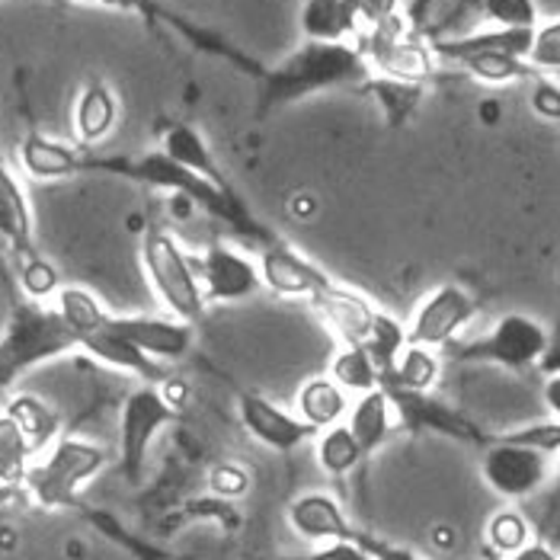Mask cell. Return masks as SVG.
<instances>
[{"label":"cell","mask_w":560,"mask_h":560,"mask_svg":"<svg viewBox=\"0 0 560 560\" xmlns=\"http://www.w3.org/2000/svg\"><path fill=\"white\" fill-rule=\"evenodd\" d=\"M372 78L355 43H311L304 39L285 61L262 74L259 113H272L302 96L346 84H365Z\"/></svg>","instance_id":"2"},{"label":"cell","mask_w":560,"mask_h":560,"mask_svg":"<svg viewBox=\"0 0 560 560\" xmlns=\"http://www.w3.org/2000/svg\"><path fill=\"white\" fill-rule=\"evenodd\" d=\"M259 276H262V289H269L272 295L307 299V302H314L320 292H327L337 282L327 269H320L317 262H311L276 237L259 250Z\"/></svg>","instance_id":"12"},{"label":"cell","mask_w":560,"mask_h":560,"mask_svg":"<svg viewBox=\"0 0 560 560\" xmlns=\"http://www.w3.org/2000/svg\"><path fill=\"white\" fill-rule=\"evenodd\" d=\"M330 378L349 394H369L382 388V365L365 346H343L330 362Z\"/></svg>","instance_id":"30"},{"label":"cell","mask_w":560,"mask_h":560,"mask_svg":"<svg viewBox=\"0 0 560 560\" xmlns=\"http://www.w3.org/2000/svg\"><path fill=\"white\" fill-rule=\"evenodd\" d=\"M0 410L23 430L30 445L36 448V455L45 452L58 439V413L45 400H39L36 394H20V397L7 400Z\"/></svg>","instance_id":"28"},{"label":"cell","mask_w":560,"mask_h":560,"mask_svg":"<svg viewBox=\"0 0 560 560\" xmlns=\"http://www.w3.org/2000/svg\"><path fill=\"white\" fill-rule=\"evenodd\" d=\"M400 0H359V20H362V30L369 26H378V23H388L394 16H400Z\"/></svg>","instance_id":"41"},{"label":"cell","mask_w":560,"mask_h":560,"mask_svg":"<svg viewBox=\"0 0 560 560\" xmlns=\"http://www.w3.org/2000/svg\"><path fill=\"white\" fill-rule=\"evenodd\" d=\"M349 407L352 404H349L346 390L330 375L307 378L299 388V394H295V413L314 432H324L330 430V427H337V423H346Z\"/></svg>","instance_id":"24"},{"label":"cell","mask_w":560,"mask_h":560,"mask_svg":"<svg viewBox=\"0 0 560 560\" xmlns=\"http://www.w3.org/2000/svg\"><path fill=\"white\" fill-rule=\"evenodd\" d=\"M541 400H545V407H548L551 420H558L560 423V372L558 375H551V378L541 385Z\"/></svg>","instance_id":"44"},{"label":"cell","mask_w":560,"mask_h":560,"mask_svg":"<svg viewBox=\"0 0 560 560\" xmlns=\"http://www.w3.org/2000/svg\"><path fill=\"white\" fill-rule=\"evenodd\" d=\"M179 420V407H173L161 385H141L122 400L119 413V468L131 487L141 483L148 452L154 439Z\"/></svg>","instance_id":"8"},{"label":"cell","mask_w":560,"mask_h":560,"mask_svg":"<svg viewBox=\"0 0 560 560\" xmlns=\"http://www.w3.org/2000/svg\"><path fill=\"white\" fill-rule=\"evenodd\" d=\"M3 250H7V244H3V237H0V254H3Z\"/></svg>","instance_id":"50"},{"label":"cell","mask_w":560,"mask_h":560,"mask_svg":"<svg viewBox=\"0 0 560 560\" xmlns=\"http://www.w3.org/2000/svg\"><path fill=\"white\" fill-rule=\"evenodd\" d=\"M448 65H458L475 81L490 86H506L516 84V81L541 78L525 58H513V55H503V51H462V55H452Z\"/></svg>","instance_id":"26"},{"label":"cell","mask_w":560,"mask_h":560,"mask_svg":"<svg viewBox=\"0 0 560 560\" xmlns=\"http://www.w3.org/2000/svg\"><path fill=\"white\" fill-rule=\"evenodd\" d=\"M551 475L548 455L510 439H493L480 455V477L483 483L503 500H525L545 487Z\"/></svg>","instance_id":"9"},{"label":"cell","mask_w":560,"mask_h":560,"mask_svg":"<svg viewBox=\"0 0 560 560\" xmlns=\"http://www.w3.org/2000/svg\"><path fill=\"white\" fill-rule=\"evenodd\" d=\"M365 93L375 96V103L382 106L385 113V122L390 129H404L410 122V116L417 113L420 100H423V90L427 84H417V81H397V78H378L372 74L365 84H362Z\"/></svg>","instance_id":"27"},{"label":"cell","mask_w":560,"mask_h":560,"mask_svg":"<svg viewBox=\"0 0 560 560\" xmlns=\"http://www.w3.org/2000/svg\"><path fill=\"white\" fill-rule=\"evenodd\" d=\"M359 538L369 545V551H372V558L375 560H423L420 555H413L410 548H400V545L378 541V538H372V535H359Z\"/></svg>","instance_id":"42"},{"label":"cell","mask_w":560,"mask_h":560,"mask_svg":"<svg viewBox=\"0 0 560 560\" xmlns=\"http://www.w3.org/2000/svg\"><path fill=\"white\" fill-rule=\"evenodd\" d=\"M81 3H100V7H119V0H81Z\"/></svg>","instance_id":"47"},{"label":"cell","mask_w":560,"mask_h":560,"mask_svg":"<svg viewBox=\"0 0 560 560\" xmlns=\"http://www.w3.org/2000/svg\"><path fill=\"white\" fill-rule=\"evenodd\" d=\"M55 307H58V314L65 317V324L71 327V334L78 340L86 337V334H93V330H100V324L109 314V307L100 302L90 289H84V285H65L58 292V299H55Z\"/></svg>","instance_id":"32"},{"label":"cell","mask_w":560,"mask_h":560,"mask_svg":"<svg viewBox=\"0 0 560 560\" xmlns=\"http://www.w3.org/2000/svg\"><path fill=\"white\" fill-rule=\"evenodd\" d=\"M548 330L528 317V314H503L490 334H483L480 340L471 343H452V355L458 362H487V365H500L506 372H528L532 365H538L548 352Z\"/></svg>","instance_id":"7"},{"label":"cell","mask_w":560,"mask_h":560,"mask_svg":"<svg viewBox=\"0 0 560 560\" xmlns=\"http://www.w3.org/2000/svg\"><path fill=\"white\" fill-rule=\"evenodd\" d=\"M20 164L33 179H68L84 173L86 148H71L65 141L30 131L20 144Z\"/></svg>","instance_id":"22"},{"label":"cell","mask_w":560,"mask_h":560,"mask_svg":"<svg viewBox=\"0 0 560 560\" xmlns=\"http://www.w3.org/2000/svg\"><path fill=\"white\" fill-rule=\"evenodd\" d=\"M475 295L458 282H445V285L432 289L420 302L410 327H407V343L448 349L462 337V330L475 320Z\"/></svg>","instance_id":"10"},{"label":"cell","mask_w":560,"mask_h":560,"mask_svg":"<svg viewBox=\"0 0 560 560\" xmlns=\"http://www.w3.org/2000/svg\"><path fill=\"white\" fill-rule=\"evenodd\" d=\"M106 448L78 439V435H58L45 448L43 462L30 465L23 477V490L43 506V510H74L81 503V490L93 477L106 468Z\"/></svg>","instance_id":"3"},{"label":"cell","mask_w":560,"mask_h":560,"mask_svg":"<svg viewBox=\"0 0 560 560\" xmlns=\"http://www.w3.org/2000/svg\"><path fill=\"white\" fill-rule=\"evenodd\" d=\"M439 382V355L430 346H404L397 365L382 378V388L430 390Z\"/></svg>","instance_id":"31"},{"label":"cell","mask_w":560,"mask_h":560,"mask_svg":"<svg viewBox=\"0 0 560 560\" xmlns=\"http://www.w3.org/2000/svg\"><path fill=\"white\" fill-rule=\"evenodd\" d=\"M141 266L154 289V295L167 307V314L186 324H199L206 317V292L196 262L179 247L171 231L151 224L141 237Z\"/></svg>","instance_id":"4"},{"label":"cell","mask_w":560,"mask_h":560,"mask_svg":"<svg viewBox=\"0 0 560 560\" xmlns=\"http://www.w3.org/2000/svg\"><path fill=\"white\" fill-rule=\"evenodd\" d=\"M362 535V532H359ZM302 560H375L369 545L362 538H340V541H324L311 545V551Z\"/></svg>","instance_id":"39"},{"label":"cell","mask_w":560,"mask_h":560,"mask_svg":"<svg viewBox=\"0 0 560 560\" xmlns=\"http://www.w3.org/2000/svg\"><path fill=\"white\" fill-rule=\"evenodd\" d=\"M532 113L548 119V122H560V84H555L551 78H535L532 81V93H528Z\"/></svg>","instance_id":"40"},{"label":"cell","mask_w":560,"mask_h":560,"mask_svg":"<svg viewBox=\"0 0 560 560\" xmlns=\"http://www.w3.org/2000/svg\"><path fill=\"white\" fill-rule=\"evenodd\" d=\"M359 51L372 74L378 78H397V81H417L427 84L435 71L432 45L407 23V13L394 16L388 23L369 26L359 36Z\"/></svg>","instance_id":"6"},{"label":"cell","mask_w":560,"mask_h":560,"mask_svg":"<svg viewBox=\"0 0 560 560\" xmlns=\"http://www.w3.org/2000/svg\"><path fill=\"white\" fill-rule=\"evenodd\" d=\"M555 477H558L560 483V455H555Z\"/></svg>","instance_id":"49"},{"label":"cell","mask_w":560,"mask_h":560,"mask_svg":"<svg viewBox=\"0 0 560 560\" xmlns=\"http://www.w3.org/2000/svg\"><path fill=\"white\" fill-rule=\"evenodd\" d=\"M84 173H109V176L131 179V183H141V186H151V189H164L171 196H186L196 209L209 212L218 221H228L237 231L250 228V234H257L262 244L272 241L269 234H262V228H257L250 221L247 209L241 206L234 189H221L212 179L186 171L183 164H176L164 151H148L141 158H96V154H86Z\"/></svg>","instance_id":"1"},{"label":"cell","mask_w":560,"mask_h":560,"mask_svg":"<svg viewBox=\"0 0 560 560\" xmlns=\"http://www.w3.org/2000/svg\"><path fill=\"white\" fill-rule=\"evenodd\" d=\"M385 394L394 404L397 420L413 432H439L458 442H480L477 427L448 404L435 400L430 390H407V388H385Z\"/></svg>","instance_id":"16"},{"label":"cell","mask_w":560,"mask_h":560,"mask_svg":"<svg viewBox=\"0 0 560 560\" xmlns=\"http://www.w3.org/2000/svg\"><path fill=\"white\" fill-rule=\"evenodd\" d=\"M346 427L355 435V442H359L365 458L382 452L390 442V435H394V404H390L385 388L359 394V400L349 407Z\"/></svg>","instance_id":"23"},{"label":"cell","mask_w":560,"mask_h":560,"mask_svg":"<svg viewBox=\"0 0 560 560\" xmlns=\"http://www.w3.org/2000/svg\"><path fill=\"white\" fill-rule=\"evenodd\" d=\"M503 439L518 442V445H528V448H538V452H545L548 458H551V455H560L558 420H551V423H538V427H525V430H516V432H506Z\"/></svg>","instance_id":"38"},{"label":"cell","mask_w":560,"mask_h":560,"mask_svg":"<svg viewBox=\"0 0 560 560\" xmlns=\"http://www.w3.org/2000/svg\"><path fill=\"white\" fill-rule=\"evenodd\" d=\"M314 458L327 477H346L365 462L355 435L349 432L346 423H337V427L314 435Z\"/></svg>","instance_id":"29"},{"label":"cell","mask_w":560,"mask_h":560,"mask_svg":"<svg viewBox=\"0 0 560 560\" xmlns=\"http://www.w3.org/2000/svg\"><path fill=\"white\" fill-rule=\"evenodd\" d=\"M106 327L119 337H126L141 352H148L158 362H176L189 355L196 343V330L186 320L176 317H151V314H113L106 317Z\"/></svg>","instance_id":"14"},{"label":"cell","mask_w":560,"mask_h":560,"mask_svg":"<svg viewBox=\"0 0 560 560\" xmlns=\"http://www.w3.org/2000/svg\"><path fill=\"white\" fill-rule=\"evenodd\" d=\"M16 378H20V372H16V369L3 359V352H0V404L7 400V394H10Z\"/></svg>","instance_id":"46"},{"label":"cell","mask_w":560,"mask_h":560,"mask_svg":"<svg viewBox=\"0 0 560 560\" xmlns=\"http://www.w3.org/2000/svg\"><path fill=\"white\" fill-rule=\"evenodd\" d=\"M480 10L493 26H503V30H535L538 26L535 0H480Z\"/></svg>","instance_id":"35"},{"label":"cell","mask_w":560,"mask_h":560,"mask_svg":"<svg viewBox=\"0 0 560 560\" xmlns=\"http://www.w3.org/2000/svg\"><path fill=\"white\" fill-rule=\"evenodd\" d=\"M435 3H439V0H410V7H407V23H410L420 36H423V30H427V23H430Z\"/></svg>","instance_id":"43"},{"label":"cell","mask_w":560,"mask_h":560,"mask_svg":"<svg viewBox=\"0 0 560 560\" xmlns=\"http://www.w3.org/2000/svg\"><path fill=\"white\" fill-rule=\"evenodd\" d=\"M317 314L334 327V334L340 337L343 346H369V340L385 327L388 314L378 311L369 299H362L359 292L346 289L340 282H334L327 292H320L314 299Z\"/></svg>","instance_id":"15"},{"label":"cell","mask_w":560,"mask_h":560,"mask_svg":"<svg viewBox=\"0 0 560 560\" xmlns=\"http://www.w3.org/2000/svg\"><path fill=\"white\" fill-rule=\"evenodd\" d=\"M503 560H560L548 545H541V541H528L522 551H516L513 558H503Z\"/></svg>","instance_id":"45"},{"label":"cell","mask_w":560,"mask_h":560,"mask_svg":"<svg viewBox=\"0 0 560 560\" xmlns=\"http://www.w3.org/2000/svg\"><path fill=\"white\" fill-rule=\"evenodd\" d=\"M0 237L7 250L16 259L36 257V231H33V209L26 199V189L7 167L0 154Z\"/></svg>","instance_id":"19"},{"label":"cell","mask_w":560,"mask_h":560,"mask_svg":"<svg viewBox=\"0 0 560 560\" xmlns=\"http://www.w3.org/2000/svg\"><path fill=\"white\" fill-rule=\"evenodd\" d=\"M196 269H199L202 292H206L209 304L247 302L262 289L259 262H254L241 250H234L224 241H212L202 259L196 262Z\"/></svg>","instance_id":"11"},{"label":"cell","mask_w":560,"mask_h":560,"mask_svg":"<svg viewBox=\"0 0 560 560\" xmlns=\"http://www.w3.org/2000/svg\"><path fill=\"white\" fill-rule=\"evenodd\" d=\"M304 39L311 43H359V0H302Z\"/></svg>","instance_id":"21"},{"label":"cell","mask_w":560,"mask_h":560,"mask_svg":"<svg viewBox=\"0 0 560 560\" xmlns=\"http://www.w3.org/2000/svg\"><path fill=\"white\" fill-rule=\"evenodd\" d=\"M209 490L221 500H241L250 490V475L234 462H218L209 471Z\"/></svg>","instance_id":"37"},{"label":"cell","mask_w":560,"mask_h":560,"mask_svg":"<svg viewBox=\"0 0 560 560\" xmlns=\"http://www.w3.org/2000/svg\"><path fill=\"white\" fill-rule=\"evenodd\" d=\"M78 352H86L90 359H96L103 365H113V369H119L126 375H135L141 385H164V382H171L167 362L151 359L148 352H141L138 346L129 343L126 337L113 334L106 327V320L100 324V330H93V334H86V337L78 340Z\"/></svg>","instance_id":"18"},{"label":"cell","mask_w":560,"mask_h":560,"mask_svg":"<svg viewBox=\"0 0 560 560\" xmlns=\"http://www.w3.org/2000/svg\"><path fill=\"white\" fill-rule=\"evenodd\" d=\"M161 151L167 158H173L176 164H183L186 171L212 179L221 189H231L228 179H224V171L218 167L212 148L206 144V138L199 135V129H192L189 122H173V126H167L164 135H161Z\"/></svg>","instance_id":"25"},{"label":"cell","mask_w":560,"mask_h":560,"mask_svg":"<svg viewBox=\"0 0 560 560\" xmlns=\"http://www.w3.org/2000/svg\"><path fill=\"white\" fill-rule=\"evenodd\" d=\"M20 289L30 302L45 304L48 299H58L65 282H61V272L55 269V262L36 254V257L20 259Z\"/></svg>","instance_id":"34"},{"label":"cell","mask_w":560,"mask_h":560,"mask_svg":"<svg viewBox=\"0 0 560 560\" xmlns=\"http://www.w3.org/2000/svg\"><path fill=\"white\" fill-rule=\"evenodd\" d=\"M0 352L20 375H26L43 362L78 352V337L71 334L58 307H45L43 302H30L23 295L10 307V320L0 337Z\"/></svg>","instance_id":"5"},{"label":"cell","mask_w":560,"mask_h":560,"mask_svg":"<svg viewBox=\"0 0 560 560\" xmlns=\"http://www.w3.org/2000/svg\"><path fill=\"white\" fill-rule=\"evenodd\" d=\"M119 122V100L116 90L106 84L103 78H90L78 100H74V113H71V126H74V138L81 148H93L100 144L109 131Z\"/></svg>","instance_id":"20"},{"label":"cell","mask_w":560,"mask_h":560,"mask_svg":"<svg viewBox=\"0 0 560 560\" xmlns=\"http://www.w3.org/2000/svg\"><path fill=\"white\" fill-rule=\"evenodd\" d=\"M285 522L307 545L359 538V528L349 522L343 503L327 490H304V493H299L285 510Z\"/></svg>","instance_id":"17"},{"label":"cell","mask_w":560,"mask_h":560,"mask_svg":"<svg viewBox=\"0 0 560 560\" xmlns=\"http://www.w3.org/2000/svg\"><path fill=\"white\" fill-rule=\"evenodd\" d=\"M528 65L538 74H560V20L551 23H538L535 26V39H532V51H528Z\"/></svg>","instance_id":"36"},{"label":"cell","mask_w":560,"mask_h":560,"mask_svg":"<svg viewBox=\"0 0 560 560\" xmlns=\"http://www.w3.org/2000/svg\"><path fill=\"white\" fill-rule=\"evenodd\" d=\"M237 417H241V427L250 432L259 445H266L272 452H295L307 439L317 435L295 410L272 404L257 390L237 394Z\"/></svg>","instance_id":"13"},{"label":"cell","mask_w":560,"mask_h":560,"mask_svg":"<svg viewBox=\"0 0 560 560\" xmlns=\"http://www.w3.org/2000/svg\"><path fill=\"white\" fill-rule=\"evenodd\" d=\"M144 0H119V7H141Z\"/></svg>","instance_id":"48"},{"label":"cell","mask_w":560,"mask_h":560,"mask_svg":"<svg viewBox=\"0 0 560 560\" xmlns=\"http://www.w3.org/2000/svg\"><path fill=\"white\" fill-rule=\"evenodd\" d=\"M532 538V525L518 510H500L487 522V545L497 558H513Z\"/></svg>","instance_id":"33"}]
</instances>
